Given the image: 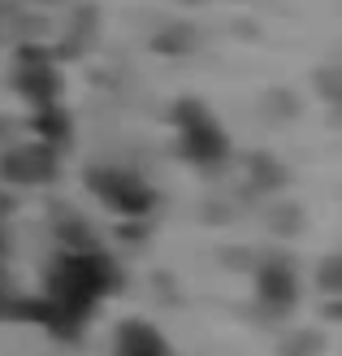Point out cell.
<instances>
[{
    "label": "cell",
    "instance_id": "6da1fadb",
    "mask_svg": "<svg viewBox=\"0 0 342 356\" xmlns=\"http://www.w3.org/2000/svg\"><path fill=\"white\" fill-rule=\"evenodd\" d=\"M173 122H178V131H182V156L195 165H221L225 156H230V139L225 131L217 127V118H212L200 100H182L173 109Z\"/></svg>",
    "mask_w": 342,
    "mask_h": 356
},
{
    "label": "cell",
    "instance_id": "7a4b0ae2",
    "mask_svg": "<svg viewBox=\"0 0 342 356\" xmlns=\"http://www.w3.org/2000/svg\"><path fill=\"white\" fill-rule=\"evenodd\" d=\"M87 187L109 209L126 213V218H143V213H152V204H156V191L130 170H92L87 174Z\"/></svg>",
    "mask_w": 342,
    "mask_h": 356
},
{
    "label": "cell",
    "instance_id": "3957f363",
    "mask_svg": "<svg viewBox=\"0 0 342 356\" xmlns=\"http://www.w3.org/2000/svg\"><path fill=\"white\" fill-rule=\"evenodd\" d=\"M52 174H57V148H48V144L13 148L0 161V178L5 183H48Z\"/></svg>",
    "mask_w": 342,
    "mask_h": 356
},
{
    "label": "cell",
    "instance_id": "277c9868",
    "mask_svg": "<svg viewBox=\"0 0 342 356\" xmlns=\"http://www.w3.org/2000/svg\"><path fill=\"white\" fill-rule=\"evenodd\" d=\"M113 356H173L165 334H160L152 322H139V317H130V322H121L117 334H113Z\"/></svg>",
    "mask_w": 342,
    "mask_h": 356
},
{
    "label": "cell",
    "instance_id": "5b68a950",
    "mask_svg": "<svg viewBox=\"0 0 342 356\" xmlns=\"http://www.w3.org/2000/svg\"><path fill=\"white\" fill-rule=\"evenodd\" d=\"M295 296H299V278L291 274V265H286V261H268L260 270V305L268 313H286L295 305Z\"/></svg>",
    "mask_w": 342,
    "mask_h": 356
},
{
    "label": "cell",
    "instance_id": "8992f818",
    "mask_svg": "<svg viewBox=\"0 0 342 356\" xmlns=\"http://www.w3.org/2000/svg\"><path fill=\"white\" fill-rule=\"evenodd\" d=\"M35 131H40V144L61 148L69 144V118L61 104H48V109H35Z\"/></svg>",
    "mask_w": 342,
    "mask_h": 356
},
{
    "label": "cell",
    "instance_id": "52a82bcc",
    "mask_svg": "<svg viewBox=\"0 0 342 356\" xmlns=\"http://www.w3.org/2000/svg\"><path fill=\"white\" fill-rule=\"evenodd\" d=\"M320 287H325V291H338V261H334V257L320 265Z\"/></svg>",
    "mask_w": 342,
    "mask_h": 356
},
{
    "label": "cell",
    "instance_id": "ba28073f",
    "mask_svg": "<svg viewBox=\"0 0 342 356\" xmlns=\"http://www.w3.org/2000/svg\"><path fill=\"white\" fill-rule=\"evenodd\" d=\"M9 309H13V300H9L5 291H0V317H9Z\"/></svg>",
    "mask_w": 342,
    "mask_h": 356
}]
</instances>
